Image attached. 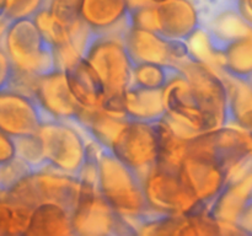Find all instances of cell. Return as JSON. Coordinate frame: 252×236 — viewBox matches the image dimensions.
Here are the masks:
<instances>
[{"label":"cell","instance_id":"cell-1","mask_svg":"<svg viewBox=\"0 0 252 236\" xmlns=\"http://www.w3.org/2000/svg\"><path fill=\"white\" fill-rule=\"evenodd\" d=\"M97 189L135 231L154 210L145 196L144 179L105 148H100L97 155Z\"/></svg>","mask_w":252,"mask_h":236},{"label":"cell","instance_id":"cell-2","mask_svg":"<svg viewBox=\"0 0 252 236\" xmlns=\"http://www.w3.org/2000/svg\"><path fill=\"white\" fill-rule=\"evenodd\" d=\"M80 193L78 176L65 174L51 165L22 177L5 196L10 203L36 208L42 203H58L73 213Z\"/></svg>","mask_w":252,"mask_h":236},{"label":"cell","instance_id":"cell-3","mask_svg":"<svg viewBox=\"0 0 252 236\" xmlns=\"http://www.w3.org/2000/svg\"><path fill=\"white\" fill-rule=\"evenodd\" d=\"M84 59L100 79L105 96L123 95L132 84L133 60L122 36L91 32Z\"/></svg>","mask_w":252,"mask_h":236},{"label":"cell","instance_id":"cell-4","mask_svg":"<svg viewBox=\"0 0 252 236\" xmlns=\"http://www.w3.org/2000/svg\"><path fill=\"white\" fill-rule=\"evenodd\" d=\"M1 47L16 70L37 76L57 70L53 46L44 38L33 19L10 21Z\"/></svg>","mask_w":252,"mask_h":236},{"label":"cell","instance_id":"cell-5","mask_svg":"<svg viewBox=\"0 0 252 236\" xmlns=\"http://www.w3.org/2000/svg\"><path fill=\"white\" fill-rule=\"evenodd\" d=\"M37 135L47 162L65 174L79 176L88 160L89 138L76 123L49 119L42 123Z\"/></svg>","mask_w":252,"mask_h":236},{"label":"cell","instance_id":"cell-6","mask_svg":"<svg viewBox=\"0 0 252 236\" xmlns=\"http://www.w3.org/2000/svg\"><path fill=\"white\" fill-rule=\"evenodd\" d=\"M71 221L74 235H137L129 221L101 196L97 184L89 182L80 181V193Z\"/></svg>","mask_w":252,"mask_h":236},{"label":"cell","instance_id":"cell-7","mask_svg":"<svg viewBox=\"0 0 252 236\" xmlns=\"http://www.w3.org/2000/svg\"><path fill=\"white\" fill-rule=\"evenodd\" d=\"M179 68L184 71L206 118L207 130L228 125V88L219 70L194 56Z\"/></svg>","mask_w":252,"mask_h":236},{"label":"cell","instance_id":"cell-8","mask_svg":"<svg viewBox=\"0 0 252 236\" xmlns=\"http://www.w3.org/2000/svg\"><path fill=\"white\" fill-rule=\"evenodd\" d=\"M144 189L148 203L155 210L177 215L208 213L184 183L180 171L155 166L144 178Z\"/></svg>","mask_w":252,"mask_h":236},{"label":"cell","instance_id":"cell-9","mask_svg":"<svg viewBox=\"0 0 252 236\" xmlns=\"http://www.w3.org/2000/svg\"><path fill=\"white\" fill-rule=\"evenodd\" d=\"M110 150L144 179L158 162L157 123L128 119Z\"/></svg>","mask_w":252,"mask_h":236},{"label":"cell","instance_id":"cell-10","mask_svg":"<svg viewBox=\"0 0 252 236\" xmlns=\"http://www.w3.org/2000/svg\"><path fill=\"white\" fill-rule=\"evenodd\" d=\"M133 64L158 63L179 66L196 54L189 42L170 39L159 32L132 27L123 34Z\"/></svg>","mask_w":252,"mask_h":236},{"label":"cell","instance_id":"cell-11","mask_svg":"<svg viewBox=\"0 0 252 236\" xmlns=\"http://www.w3.org/2000/svg\"><path fill=\"white\" fill-rule=\"evenodd\" d=\"M53 119L34 97L14 90L0 91V130L12 138L37 134L42 123Z\"/></svg>","mask_w":252,"mask_h":236},{"label":"cell","instance_id":"cell-12","mask_svg":"<svg viewBox=\"0 0 252 236\" xmlns=\"http://www.w3.org/2000/svg\"><path fill=\"white\" fill-rule=\"evenodd\" d=\"M180 175L191 193L209 210L228 182V171L212 156L189 152Z\"/></svg>","mask_w":252,"mask_h":236},{"label":"cell","instance_id":"cell-13","mask_svg":"<svg viewBox=\"0 0 252 236\" xmlns=\"http://www.w3.org/2000/svg\"><path fill=\"white\" fill-rule=\"evenodd\" d=\"M33 97L53 119L75 122L81 111L70 90L66 73L58 69L38 76Z\"/></svg>","mask_w":252,"mask_h":236},{"label":"cell","instance_id":"cell-14","mask_svg":"<svg viewBox=\"0 0 252 236\" xmlns=\"http://www.w3.org/2000/svg\"><path fill=\"white\" fill-rule=\"evenodd\" d=\"M158 32L170 39L189 42L202 30L194 0H167L155 5Z\"/></svg>","mask_w":252,"mask_h":236},{"label":"cell","instance_id":"cell-15","mask_svg":"<svg viewBox=\"0 0 252 236\" xmlns=\"http://www.w3.org/2000/svg\"><path fill=\"white\" fill-rule=\"evenodd\" d=\"M128 0H83L80 19L95 33H126L130 25Z\"/></svg>","mask_w":252,"mask_h":236},{"label":"cell","instance_id":"cell-16","mask_svg":"<svg viewBox=\"0 0 252 236\" xmlns=\"http://www.w3.org/2000/svg\"><path fill=\"white\" fill-rule=\"evenodd\" d=\"M166 115L197 133L208 132L206 118L185 74L177 76L164 88Z\"/></svg>","mask_w":252,"mask_h":236},{"label":"cell","instance_id":"cell-17","mask_svg":"<svg viewBox=\"0 0 252 236\" xmlns=\"http://www.w3.org/2000/svg\"><path fill=\"white\" fill-rule=\"evenodd\" d=\"M123 105L128 119L158 123L166 116L164 90L130 85L123 92Z\"/></svg>","mask_w":252,"mask_h":236},{"label":"cell","instance_id":"cell-18","mask_svg":"<svg viewBox=\"0 0 252 236\" xmlns=\"http://www.w3.org/2000/svg\"><path fill=\"white\" fill-rule=\"evenodd\" d=\"M127 122L128 118L113 116L100 107L81 108L74 123L81 128L86 137L94 140L101 148L110 150Z\"/></svg>","mask_w":252,"mask_h":236},{"label":"cell","instance_id":"cell-19","mask_svg":"<svg viewBox=\"0 0 252 236\" xmlns=\"http://www.w3.org/2000/svg\"><path fill=\"white\" fill-rule=\"evenodd\" d=\"M25 235L65 236L74 235L71 213L58 203H42L32 209Z\"/></svg>","mask_w":252,"mask_h":236},{"label":"cell","instance_id":"cell-20","mask_svg":"<svg viewBox=\"0 0 252 236\" xmlns=\"http://www.w3.org/2000/svg\"><path fill=\"white\" fill-rule=\"evenodd\" d=\"M65 73L71 92L81 108L102 107L105 88L85 59L79 61Z\"/></svg>","mask_w":252,"mask_h":236},{"label":"cell","instance_id":"cell-21","mask_svg":"<svg viewBox=\"0 0 252 236\" xmlns=\"http://www.w3.org/2000/svg\"><path fill=\"white\" fill-rule=\"evenodd\" d=\"M221 75L228 88V125L252 133L251 83L246 78H235L224 73Z\"/></svg>","mask_w":252,"mask_h":236},{"label":"cell","instance_id":"cell-22","mask_svg":"<svg viewBox=\"0 0 252 236\" xmlns=\"http://www.w3.org/2000/svg\"><path fill=\"white\" fill-rule=\"evenodd\" d=\"M218 69L235 78L252 74V31L224 44L218 54Z\"/></svg>","mask_w":252,"mask_h":236},{"label":"cell","instance_id":"cell-23","mask_svg":"<svg viewBox=\"0 0 252 236\" xmlns=\"http://www.w3.org/2000/svg\"><path fill=\"white\" fill-rule=\"evenodd\" d=\"M158 130V162L161 169L180 171L189 155V140L175 134L165 119L157 123Z\"/></svg>","mask_w":252,"mask_h":236},{"label":"cell","instance_id":"cell-24","mask_svg":"<svg viewBox=\"0 0 252 236\" xmlns=\"http://www.w3.org/2000/svg\"><path fill=\"white\" fill-rule=\"evenodd\" d=\"M182 74L184 71L179 66L171 65V64L134 63L130 85L164 90L169 85L170 81Z\"/></svg>","mask_w":252,"mask_h":236},{"label":"cell","instance_id":"cell-25","mask_svg":"<svg viewBox=\"0 0 252 236\" xmlns=\"http://www.w3.org/2000/svg\"><path fill=\"white\" fill-rule=\"evenodd\" d=\"M33 20L41 33L53 46V48L63 46L71 39L69 27L59 21L47 5L34 15Z\"/></svg>","mask_w":252,"mask_h":236},{"label":"cell","instance_id":"cell-26","mask_svg":"<svg viewBox=\"0 0 252 236\" xmlns=\"http://www.w3.org/2000/svg\"><path fill=\"white\" fill-rule=\"evenodd\" d=\"M14 140L16 145V157L26 162L32 171L48 166L49 164L44 156L43 147L38 135H24L14 138Z\"/></svg>","mask_w":252,"mask_h":236},{"label":"cell","instance_id":"cell-27","mask_svg":"<svg viewBox=\"0 0 252 236\" xmlns=\"http://www.w3.org/2000/svg\"><path fill=\"white\" fill-rule=\"evenodd\" d=\"M31 171V167L19 157L0 164V192L6 196L7 192Z\"/></svg>","mask_w":252,"mask_h":236},{"label":"cell","instance_id":"cell-28","mask_svg":"<svg viewBox=\"0 0 252 236\" xmlns=\"http://www.w3.org/2000/svg\"><path fill=\"white\" fill-rule=\"evenodd\" d=\"M47 5V0H5L4 16L9 21L33 19L34 15Z\"/></svg>","mask_w":252,"mask_h":236},{"label":"cell","instance_id":"cell-29","mask_svg":"<svg viewBox=\"0 0 252 236\" xmlns=\"http://www.w3.org/2000/svg\"><path fill=\"white\" fill-rule=\"evenodd\" d=\"M83 0H48L47 6L52 14L66 26H70L80 19Z\"/></svg>","mask_w":252,"mask_h":236},{"label":"cell","instance_id":"cell-30","mask_svg":"<svg viewBox=\"0 0 252 236\" xmlns=\"http://www.w3.org/2000/svg\"><path fill=\"white\" fill-rule=\"evenodd\" d=\"M130 25L137 29L149 30V31L158 32L157 12L155 5L139 7V9L130 10Z\"/></svg>","mask_w":252,"mask_h":236},{"label":"cell","instance_id":"cell-31","mask_svg":"<svg viewBox=\"0 0 252 236\" xmlns=\"http://www.w3.org/2000/svg\"><path fill=\"white\" fill-rule=\"evenodd\" d=\"M14 66L7 57L6 52L2 47H0V91L6 90L11 81Z\"/></svg>","mask_w":252,"mask_h":236},{"label":"cell","instance_id":"cell-32","mask_svg":"<svg viewBox=\"0 0 252 236\" xmlns=\"http://www.w3.org/2000/svg\"><path fill=\"white\" fill-rule=\"evenodd\" d=\"M16 157V145L11 135L0 130V164Z\"/></svg>","mask_w":252,"mask_h":236},{"label":"cell","instance_id":"cell-33","mask_svg":"<svg viewBox=\"0 0 252 236\" xmlns=\"http://www.w3.org/2000/svg\"><path fill=\"white\" fill-rule=\"evenodd\" d=\"M240 9L248 20L252 22V0H241Z\"/></svg>","mask_w":252,"mask_h":236},{"label":"cell","instance_id":"cell-34","mask_svg":"<svg viewBox=\"0 0 252 236\" xmlns=\"http://www.w3.org/2000/svg\"><path fill=\"white\" fill-rule=\"evenodd\" d=\"M150 1H152V4L154 5H159V4H162V2L167 1V0H150Z\"/></svg>","mask_w":252,"mask_h":236},{"label":"cell","instance_id":"cell-35","mask_svg":"<svg viewBox=\"0 0 252 236\" xmlns=\"http://www.w3.org/2000/svg\"><path fill=\"white\" fill-rule=\"evenodd\" d=\"M5 199V194L2 192H0V201H4Z\"/></svg>","mask_w":252,"mask_h":236},{"label":"cell","instance_id":"cell-36","mask_svg":"<svg viewBox=\"0 0 252 236\" xmlns=\"http://www.w3.org/2000/svg\"><path fill=\"white\" fill-rule=\"evenodd\" d=\"M47 1H48V0H47Z\"/></svg>","mask_w":252,"mask_h":236}]
</instances>
